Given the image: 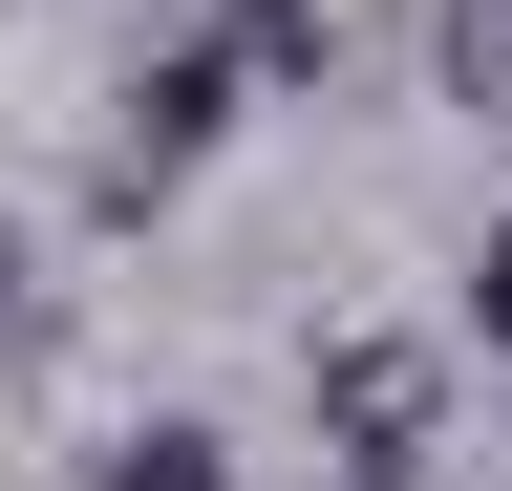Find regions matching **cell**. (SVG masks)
Segmentation results:
<instances>
[{"mask_svg":"<svg viewBox=\"0 0 512 491\" xmlns=\"http://www.w3.org/2000/svg\"><path fill=\"white\" fill-rule=\"evenodd\" d=\"M86 491H235V449H214L192 406H150V427H107V449H86Z\"/></svg>","mask_w":512,"mask_h":491,"instance_id":"obj_2","label":"cell"},{"mask_svg":"<svg viewBox=\"0 0 512 491\" xmlns=\"http://www.w3.org/2000/svg\"><path fill=\"white\" fill-rule=\"evenodd\" d=\"M448 427V363L427 342H320V449H342V491H406Z\"/></svg>","mask_w":512,"mask_h":491,"instance_id":"obj_1","label":"cell"},{"mask_svg":"<svg viewBox=\"0 0 512 491\" xmlns=\"http://www.w3.org/2000/svg\"><path fill=\"white\" fill-rule=\"evenodd\" d=\"M470 342H491V363H512V214H491V235H470Z\"/></svg>","mask_w":512,"mask_h":491,"instance_id":"obj_4","label":"cell"},{"mask_svg":"<svg viewBox=\"0 0 512 491\" xmlns=\"http://www.w3.org/2000/svg\"><path fill=\"white\" fill-rule=\"evenodd\" d=\"M214 65H235V86H320V0H235Z\"/></svg>","mask_w":512,"mask_h":491,"instance_id":"obj_3","label":"cell"},{"mask_svg":"<svg viewBox=\"0 0 512 491\" xmlns=\"http://www.w3.org/2000/svg\"><path fill=\"white\" fill-rule=\"evenodd\" d=\"M22 321H43V235L0 214V342H22Z\"/></svg>","mask_w":512,"mask_h":491,"instance_id":"obj_5","label":"cell"}]
</instances>
